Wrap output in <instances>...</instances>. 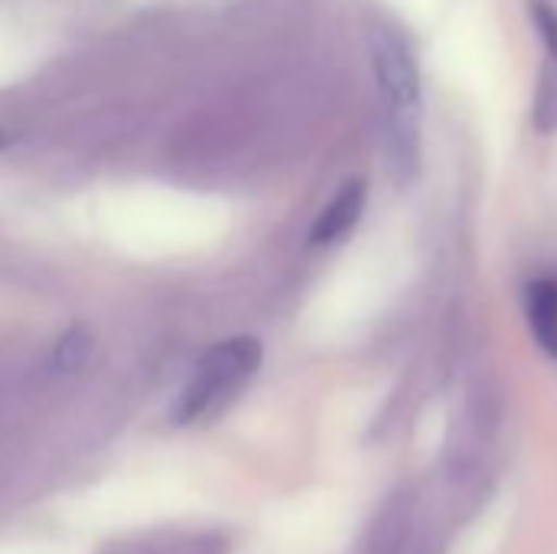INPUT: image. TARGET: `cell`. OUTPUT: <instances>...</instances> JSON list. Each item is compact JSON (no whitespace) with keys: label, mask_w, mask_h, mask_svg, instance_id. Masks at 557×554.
I'll list each match as a JSON object with an SVG mask.
<instances>
[{"label":"cell","mask_w":557,"mask_h":554,"mask_svg":"<svg viewBox=\"0 0 557 554\" xmlns=\"http://www.w3.org/2000/svg\"><path fill=\"white\" fill-rule=\"evenodd\" d=\"M369 65L382 104V127L388 163L398 180H411L421 167V118H424V85L418 52L408 33L375 16L369 23Z\"/></svg>","instance_id":"1"},{"label":"cell","mask_w":557,"mask_h":554,"mask_svg":"<svg viewBox=\"0 0 557 554\" xmlns=\"http://www.w3.org/2000/svg\"><path fill=\"white\" fill-rule=\"evenodd\" d=\"M261 356H264V349H261V343L255 336H235V340L219 343L212 353L202 356V362L196 366L193 382L176 398L173 421L189 424V421L209 415L222 398L238 392L258 372Z\"/></svg>","instance_id":"2"},{"label":"cell","mask_w":557,"mask_h":554,"mask_svg":"<svg viewBox=\"0 0 557 554\" xmlns=\"http://www.w3.org/2000/svg\"><path fill=\"white\" fill-rule=\"evenodd\" d=\"M362 212H366V183L362 180H349L326 202V209L317 216V222L310 229V242L313 245H333V242L346 238L359 225Z\"/></svg>","instance_id":"3"},{"label":"cell","mask_w":557,"mask_h":554,"mask_svg":"<svg viewBox=\"0 0 557 554\" xmlns=\"http://www.w3.org/2000/svg\"><path fill=\"white\" fill-rule=\"evenodd\" d=\"M525 313H529V327L535 343L557 359V281L555 278H542L535 284H529L525 294Z\"/></svg>","instance_id":"4"},{"label":"cell","mask_w":557,"mask_h":554,"mask_svg":"<svg viewBox=\"0 0 557 554\" xmlns=\"http://www.w3.org/2000/svg\"><path fill=\"white\" fill-rule=\"evenodd\" d=\"M91 349H95L91 330H88V327H72V330H65V333L55 340V346H52V353H49V369L59 372V376L78 372V369L88 362Z\"/></svg>","instance_id":"5"},{"label":"cell","mask_w":557,"mask_h":554,"mask_svg":"<svg viewBox=\"0 0 557 554\" xmlns=\"http://www.w3.org/2000/svg\"><path fill=\"white\" fill-rule=\"evenodd\" d=\"M532 127L539 134L557 131V59L545 56L539 82H535V101H532Z\"/></svg>","instance_id":"6"},{"label":"cell","mask_w":557,"mask_h":554,"mask_svg":"<svg viewBox=\"0 0 557 554\" xmlns=\"http://www.w3.org/2000/svg\"><path fill=\"white\" fill-rule=\"evenodd\" d=\"M411 526V506L408 503H392L379 526H375V554H398Z\"/></svg>","instance_id":"7"},{"label":"cell","mask_w":557,"mask_h":554,"mask_svg":"<svg viewBox=\"0 0 557 554\" xmlns=\"http://www.w3.org/2000/svg\"><path fill=\"white\" fill-rule=\"evenodd\" d=\"M529 10H532V23L539 29V39L545 46V56L557 59V10L548 0H532Z\"/></svg>","instance_id":"8"},{"label":"cell","mask_w":557,"mask_h":554,"mask_svg":"<svg viewBox=\"0 0 557 554\" xmlns=\"http://www.w3.org/2000/svg\"><path fill=\"white\" fill-rule=\"evenodd\" d=\"M0 147H3V137H0Z\"/></svg>","instance_id":"9"}]
</instances>
